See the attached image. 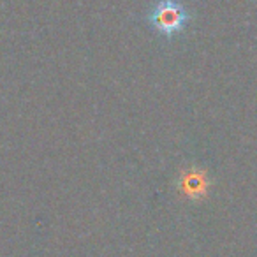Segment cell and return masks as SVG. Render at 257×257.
I'll list each match as a JSON object with an SVG mask.
<instances>
[{
	"instance_id": "obj_1",
	"label": "cell",
	"mask_w": 257,
	"mask_h": 257,
	"mask_svg": "<svg viewBox=\"0 0 257 257\" xmlns=\"http://www.w3.org/2000/svg\"><path fill=\"white\" fill-rule=\"evenodd\" d=\"M190 20V11L178 0H157L148 11V23L166 39H173L182 34Z\"/></svg>"
},
{
	"instance_id": "obj_2",
	"label": "cell",
	"mask_w": 257,
	"mask_h": 257,
	"mask_svg": "<svg viewBox=\"0 0 257 257\" xmlns=\"http://www.w3.org/2000/svg\"><path fill=\"white\" fill-rule=\"evenodd\" d=\"M178 187L189 199L192 201H203L208 196V189H210V178L208 173L203 169L189 168L183 169L180 173Z\"/></svg>"
}]
</instances>
